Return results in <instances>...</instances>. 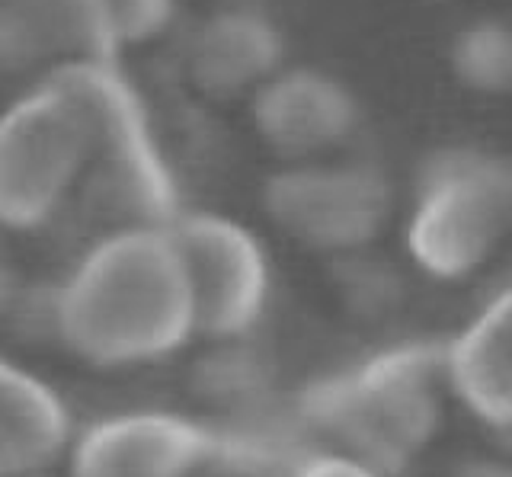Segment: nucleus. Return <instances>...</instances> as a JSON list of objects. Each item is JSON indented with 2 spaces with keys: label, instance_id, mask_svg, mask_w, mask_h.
Returning a JSON list of instances; mask_svg holds the SVG:
<instances>
[{
  "label": "nucleus",
  "instance_id": "ddd939ff",
  "mask_svg": "<svg viewBox=\"0 0 512 477\" xmlns=\"http://www.w3.org/2000/svg\"><path fill=\"white\" fill-rule=\"evenodd\" d=\"M74 436L77 423L61 391L7 359L0 372V477L61 471Z\"/></svg>",
  "mask_w": 512,
  "mask_h": 477
},
{
  "label": "nucleus",
  "instance_id": "39448f33",
  "mask_svg": "<svg viewBox=\"0 0 512 477\" xmlns=\"http://www.w3.org/2000/svg\"><path fill=\"white\" fill-rule=\"evenodd\" d=\"M87 157L84 113L48 77L0 109V231L52 228L80 196Z\"/></svg>",
  "mask_w": 512,
  "mask_h": 477
},
{
  "label": "nucleus",
  "instance_id": "4468645a",
  "mask_svg": "<svg viewBox=\"0 0 512 477\" xmlns=\"http://www.w3.org/2000/svg\"><path fill=\"white\" fill-rule=\"evenodd\" d=\"M448 65L461 87L480 97L512 93V23L500 17L474 20L452 39Z\"/></svg>",
  "mask_w": 512,
  "mask_h": 477
},
{
  "label": "nucleus",
  "instance_id": "f8f14e48",
  "mask_svg": "<svg viewBox=\"0 0 512 477\" xmlns=\"http://www.w3.org/2000/svg\"><path fill=\"white\" fill-rule=\"evenodd\" d=\"M186 68L205 97L250 100L282 68V36L256 10H218L192 33Z\"/></svg>",
  "mask_w": 512,
  "mask_h": 477
},
{
  "label": "nucleus",
  "instance_id": "7ed1b4c3",
  "mask_svg": "<svg viewBox=\"0 0 512 477\" xmlns=\"http://www.w3.org/2000/svg\"><path fill=\"white\" fill-rule=\"evenodd\" d=\"M512 244V161L477 145L432 151L416 170L404 221L413 273L461 285L500 260Z\"/></svg>",
  "mask_w": 512,
  "mask_h": 477
},
{
  "label": "nucleus",
  "instance_id": "f03ea898",
  "mask_svg": "<svg viewBox=\"0 0 512 477\" xmlns=\"http://www.w3.org/2000/svg\"><path fill=\"white\" fill-rule=\"evenodd\" d=\"M311 442L352 452L404 477L439 449L455 413L442 340L404 337L311 378L292 391Z\"/></svg>",
  "mask_w": 512,
  "mask_h": 477
},
{
  "label": "nucleus",
  "instance_id": "9d476101",
  "mask_svg": "<svg viewBox=\"0 0 512 477\" xmlns=\"http://www.w3.org/2000/svg\"><path fill=\"white\" fill-rule=\"evenodd\" d=\"M455 410L512 452V276L442 340Z\"/></svg>",
  "mask_w": 512,
  "mask_h": 477
},
{
  "label": "nucleus",
  "instance_id": "dca6fc26",
  "mask_svg": "<svg viewBox=\"0 0 512 477\" xmlns=\"http://www.w3.org/2000/svg\"><path fill=\"white\" fill-rule=\"evenodd\" d=\"M103 4L119 52L164 36L176 13V0H103Z\"/></svg>",
  "mask_w": 512,
  "mask_h": 477
},
{
  "label": "nucleus",
  "instance_id": "0eeeda50",
  "mask_svg": "<svg viewBox=\"0 0 512 477\" xmlns=\"http://www.w3.org/2000/svg\"><path fill=\"white\" fill-rule=\"evenodd\" d=\"M170 234L183 253L196 298L199 343L263 333L276 276L260 237L237 218L186 209L170 221Z\"/></svg>",
  "mask_w": 512,
  "mask_h": 477
},
{
  "label": "nucleus",
  "instance_id": "423d86ee",
  "mask_svg": "<svg viewBox=\"0 0 512 477\" xmlns=\"http://www.w3.org/2000/svg\"><path fill=\"white\" fill-rule=\"evenodd\" d=\"M263 212L285 241L336 263L378 247L397 196L378 164L327 157L282 164L263 186Z\"/></svg>",
  "mask_w": 512,
  "mask_h": 477
},
{
  "label": "nucleus",
  "instance_id": "f3484780",
  "mask_svg": "<svg viewBox=\"0 0 512 477\" xmlns=\"http://www.w3.org/2000/svg\"><path fill=\"white\" fill-rule=\"evenodd\" d=\"M282 477H391V474H384L372 461L352 452L333 449V445L324 442H311L288 461Z\"/></svg>",
  "mask_w": 512,
  "mask_h": 477
},
{
  "label": "nucleus",
  "instance_id": "f257e3e1",
  "mask_svg": "<svg viewBox=\"0 0 512 477\" xmlns=\"http://www.w3.org/2000/svg\"><path fill=\"white\" fill-rule=\"evenodd\" d=\"M48 337L96 372L164 365L199 343L183 253L167 228L103 231L45 292Z\"/></svg>",
  "mask_w": 512,
  "mask_h": 477
},
{
  "label": "nucleus",
  "instance_id": "a211bd4d",
  "mask_svg": "<svg viewBox=\"0 0 512 477\" xmlns=\"http://www.w3.org/2000/svg\"><path fill=\"white\" fill-rule=\"evenodd\" d=\"M448 477H512V452L493 442V449L455 458Z\"/></svg>",
  "mask_w": 512,
  "mask_h": 477
},
{
  "label": "nucleus",
  "instance_id": "20e7f679",
  "mask_svg": "<svg viewBox=\"0 0 512 477\" xmlns=\"http://www.w3.org/2000/svg\"><path fill=\"white\" fill-rule=\"evenodd\" d=\"M77 100L87 122V177L80 196L116 228H167L180 215L176 180L160 154L138 90L116 61H77L45 74Z\"/></svg>",
  "mask_w": 512,
  "mask_h": 477
},
{
  "label": "nucleus",
  "instance_id": "6ab92c4d",
  "mask_svg": "<svg viewBox=\"0 0 512 477\" xmlns=\"http://www.w3.org/2000/svg\"><path fill=\"white\" fill-rule=\"evenodd\" d=\"M26 477H61V471H55V474H26Z\"/></svg>",
  "mask_w": 512,
  "mask_h": 477
},
{
  "label": "nucleus",
  "instance_id": "2eb2a0df",
  "mask_svg": "<svg viewBox=\"0 0 512 477\" xmlns=\"http://www.w3.org/2000/svg\"><path fill=\"white\" fill-rule=\"evenodd\" d=\"M336 295L349 317L362 324H388L407 305V276L404 269L381 260L375 250L359 257L336 260Z\"/></svg>",
  "mask_w": 512,
  "mask_h": 477
},
{
  "label": "nucleus",
  "instance_id": "aec40b11",
  "mask_svg": "<svg viewBox=\"0 0 512 477\" xmlns=\"http://www.w3.org/2000/svg\"><path fill=\"white\" fill-rule=\"evenodd\" d=\"M4 365H7V356H0V372H4Z\"/></svg>",
  "mask_w": 512,
  "mask_h": 477
},
{
  "label": "nucleus",
  "instance_id": "6e6552de",
  "mask_svg": "<svg viewBox=\"0 0 512 477\" xmlns=\"http://www.w3.org/2000/svg\"><path fill=\"white\" fill-rule=\"evenodd\" d=\"M215 449V426L180 410L106 413L77 436L61 477H196Z\"/></svg>",
  "mask_w": 512,
  "mask_h": 477
},
{
  "label": "nucleus",
  "instance_id": "1a4fd4ad",
  "mask_svg": "<svg viewBox=\"0 0 512 477\" xmlns=\"http://www.w3.org/2000/svg\"><path fill=\"white\" fill-rule=\"evenodd\" d=\"M250 122L282 164H311L340 157L359 125V103L327 71L279 68L250 97Z\"/></svg>",
  "mask_w": 512,
  "mask_h": 477
},
{
  "label": "nucleus",
  "instance_id": "9b49d317",
  "mask_svg": "<svg viewBox=\"0 0 512 477\" xmlns=\"http://www.w3.org/2000/svg\"><path fill=\"white\" fill-rule=\"evenodd\" d=\"M103 0H0V68L116 61Z\"/></svg>",
  "mask_w": 512,
  "mask_h": 477
}]
</instances>
